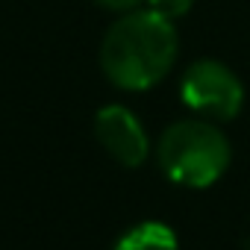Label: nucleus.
I'll use <instances>...</instances> for the list:
<instances>
[{
	"label": "nucleus",
	"mask_w": 250,
	"mask_h": 250,
	"mask_svg": "<svg viewBox=\"0 0 250 250\" xmlns=\"http://www.w3.org/2000/svg\"><path fill=\"white\" fill-rule=\"evenodd\" d=\"M156 159L162 174L186 188H206L224 177L232 150L227 136L209 121H177L162 133Z\"/></svg>",
	"instance_id": "2"
},
{
	"label": "nucleus",
	"mask_w": 250,
	"mask_h": 250,
	"mask_svg": "<svg viewBox=\"0 0 250 250\" xmlns=\"http://www.w3.org/2000/svg\"><path fill=\"white\" fill-rule=\"evenodd\" d=\"M112 250H180L174 229L162 221H142L124 232Z\"/></svg>",
	"instance_id": "5"
},
{
	"label": "nucleus",
	"mask_w": 250,
	"mask_h": 250,
	"mask_svg": "<svg viewBox=\"0 0 250 250\" xmlns=\"http://www.w3.org/2000/svg\"><path fill=\"white\" fill-rule=\"evenodd\" d=\"M177 50L180 42L171 18L156 9H133L106 30L100 44V68L118 88L145 91L168 77Z\"/></svg>",
	"instance_id": "1"
},
{
	"label": "nucleus",
	"mask_w": 250,
	"mask_h": 250,
	"mask_svg": "<svg viewBox=\"0 0 250 250\" xmlns=\"http://www.w3.org/2000/svg\"><path fill=\"white\" fill-rule=\"evenodd\" d=\"M183 103L206 118L229 121L241 112L244 103V85L241 80L218 59H197L180 83Z\"/></svg>",
	"instance_id": "3"
},
{
	"label": "nucleus",
	"mask_w": 250,
	"mask_h": 250,
	"mask_svg": "<svg viewBox=\"0 0 250 250\" xmlns=\"http://www.w3.org/2000/svg\"><path fill=\"white\" fill-rule=\"evenodd\" d=\"M97 3L103 9H112V12H133V9H139L142 0H97Z\"/></svg>",
	"instance_id": "7"
},
{
	"label": "nucleus",
	"mask_w": 250,
	"mask_h": 250,
	"mask_svg": "<svg viewBox=\"0 0 250 250\" xmlns=\"http://www.w3.org/2000/svg\"><path fill=\"white\" fill-rule=\"evenodd\" d=\"M94 136L100 147L124 168H139L150 153V142L142 121L127 106H118V103L103 106L94 115Z\"/></svg>",
	"instance_id": "4"
},
{
	"label": "nucleus",
	"mask_w": 250,
	"mask_h": 250,
	"mask_svg": "<svg viewBox=\"0 0 250 250\" xmlns=\"http://www.w3.org/2000/svg\"><path fill=\"white\" fill-rule=\"evenodd\" d=\"M150 3V9H156L159 15H165V18H180V15H186L188 9H191V3L194 0H147Z\"/></svg>",
	"instance_id": "6"
}]
</instances>
